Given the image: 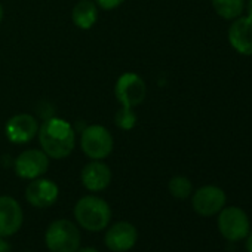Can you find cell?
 <instances>
[{
  "label": "cell",
  "instance_id": "5",
  "mask_svg": "<svg viewBox=\"0 0 252 252\" xmlns=\"http://www.w3.org/2000/svg\"><path fill=\"white\" fill-rule=\"evenodd\" d=\"M147 94L146 82L137 73H123L114 85V95L122 107L135 108L144 102Z\"/></svg>",
  "mask_w": 252,
  "mask_h": 252
},
{
  "label": "cell",
  "instance_id": "11",
  "mask_svg": "<svg viewBox=\"0 0 252 252\" xmlns=\"http://www.w3.org/2000/svg\"><path fill=\"white\" fill-rule=\"evenodd\" d=\"M138 239L137 228L128 221H119L113 224L105 233V245L113 252H126L134 248Z\"/></svg>",
  "mask_w": 252,
  "mask_h": 252
},
{
  "label": "cell",
  "instance_id": "24",
  "mask_svg": "<svg viewBox=\"0 0 252 252\" xmlns=\"http://www.w3.org/2000/svg\"><path fill=\"white\" fill-rule=\"evenodd\" d=\"M2 20H3V6L0 3V24H2Z\"/></svg>",
  "mask_w": 252,
  "mask_h": 252
},
{
  "label": "cell",
  "instance_id": "12",
  "mask_svg": "<svg viewBox=\"0 0 252 252\" xmlns=\"http://www.w3.org/2000/svg\"><path fill=\"white\" fill-rule=\"evenodd\" d=\"M21 205L11 196H0V237L15 234L23 225Z\"/></svg>",
  "mask_w": 252,
  "mask_h": 252
},
{
  "label": "cell",
  "instance_id": "8",
  "mask_svg": "<svg viewBox=\"0 0 252 252\" xmlns=\"http://www.w3.org/2000/svg\"><path fill=\"white\" fill-rule=\"evenodd\" d=\"M49 168V158L43 150L30 149L23 152L14 163L15 174L23 180H36L46 174Z\"/></svg>",
  "mask_w": 252,
  "mask_h": 252
},
{
  "label": "cell",
  "instance_id": "10",
  "mask_svg": "<svg viewBox=\"0 0 252 252\" xmlns=\"http://www.w3.org/2000/svg\"><path fill=\"white\" fill-rule=\"evenodd\" d=\"M60 194L58 186L48 180V178H36L26 189V199L27 202L39 209H45L52 206Z\"/></svg>",
  "mask_w": 252,
  "mask_h": 252
},
{
  "label": "cell",
  "instance_id": "1",
  "mask_svg": "<svg viewBox=\"0 0 252 252\" xmlns=\"http://www.w3.org/2000/svg\"><path fill=\"white\" fill-rule=\"evenodd\" d=\"M39 143L49 159L68 158L76 146V134L71 123L61 117H49L39 126Z\"/></svg>",
  "mask_w": 252,
  "mask_h": 252
},
{
  "label": "cell",
  "instance_id": "2",
  "mask_svg": "<svg viewBox=\"0 0 252 252\" xmlns=\"http://www.w3.org/2000/svg\"><path fill=\"white\" fill-rule=\"evenodd\" d=\"M76 221L88 231L104 230L111 218V209L108 203L96 196H83L79 199L74 208Z\"/></svg>",
  "mask_w": 252,
  "mask_h": 252
},
{
  "label": "cell",
  "instance_id": "15",
  "mask_svg": "<svg viewBox=\"0 0 252 252\" xmlns=\"http://www.w3.org/2000/svg\"><path fill=\"white\" fill-rule=\"evenodd\" d=\"M71 20L80 30H91L98 21V6L92 0H79L71 11Z\"/></svg>",
  "mask_w": 252,
  "mask_h": 252
},
{
  "label": "cell",
  "instance_id": "17",
  "mask_svg": "<svg viewBox=\"0 0 252 252\" xmlns=\"http://www.w3.org/2000/svg\"><path fill=\"white\" fill-rule=\"evenodd\" d=\"M168 189H169V193H171L175 199L184 200V199H187V197L191 194V191H193V184H191V181H190L187 177L177 175V177H174V178L169 181Z\"/></svg>",
  "mask_w": 252,
  "mask_h": 252
},
{
  "label": "cell",
  "instance_id": "6",
  "mask_svg": "<svg viewBox=\"0 0 252 252\" xmlns=\"http://www.w3.org/2000/svg\"><path fill=\"white\" fill-rule=\"evenodd\" d=\"M218 230L230 242L242 240L248 236L251 225L246 212L237 206L222 208L218 215Z\"/></svg>",
  "mask_w": 252,
  "mask_h": 252
},
{
  "label": "cell",
  "instance_id": "7",
  "mask_svg": "<svg viewBox=\"0 0 252 252\" xmlns=\"http://www.w3.org/2000/svg\"><path fill=\"white\" fill-rule=\"evenodd\" d=\"M37 119L29 113L15 114L5 125V135L12 144H27L37 137Z\"/></svg>",
  "mask_w": 252,
  "mask_h": 252
},
{
  "label": "cell",
  "instance_id": "20",
  "mask_svg": "<svg viewBox=\"0 0 252 252\" xmlns=\"http://www.w3.org/2000/svg\"><path fill=\"white\" fill-rule=\"evenodd\" d=\"M0 252H12L11 245L3 237H0Z\"/></svg>",
  "mask_w": 252,
  "mask_h": 252
},
{
  "label": "cell",
  "instance_id": "16",
  "mask_svg": "<svg viewBox=\"0 0 252 252\" xmlns=\"http://www.w3.org/2000/svg\"><path fill=\"white\" fill-rule=\"evenodd\" d=\"M214 11L224 20H236L243 14L245 0H212Z\"/></svg>",
  "mask_w": 252,
  "mask_h": 252
},
{
  "label": "cell",
  "instance_id": "14",
  "mask_svg": "<svg viewBox=\"0 0 252 252\" xmlns=\"http://www.w3.org/2000/svg\"><path fill=\"white\" fill-rule=\"evenodd\" d=\"M80 178H82V184L89 191H102L111 183V171L105 163L99 160H94L85 165Z\"/></svg>",
  "mask_w": 252,
  "mask_h": 252
},
{
  "label": "cell",
  "instance_id": "9",
  "mask_svg": "<svg viewBox=\"0 0 252 252\" xmlns=\"http://www.w3.org/2000/svg\"><path fill=\"white\" fill-rule=\"evenodd\" d=\"M193 209L203 217L218 214L225 205V193L217 186H203L191 197Z\"/></svg>",
  "mask_w": 252,
  "mask_h": 252
},
{
  "label": "cell",
  "instance_id": "3",
  "mask_svg": "<svg viewBox=\"0 0 252 252\" xmlns=\"http://www.w3.org/2000/svg\"><path fill=\"white\" fill-rule=\"evenodd\" d=\"M114 140L102 125H89L82 131L80 149L92 160H102L113 152Z\"/></svg>",
  "mask_w": 252,
  "mask_h": 252
},
{
  "label": "cell",
  "instance_id": "19",
  "mask_svg": "<svg viewBox=\"0 0 252 252\" xmlns=\"http://www.w3.org/2000/svg\"><path fill=\"white\" fill-rule=\"evenodd\" d=\"M125 0H95L96 6H99L104 11H113L116 8H119Z\"/></svg>",
  "mask_w": 252,
  "mask_h": 252
},
{
  "label": "cell",
  "instance_id": "23",
  "mask_svg": "<svg viewBox=\"0 0 252 252\" xmlns=\"http://www.w3.org/2000/svg\"><path fill=\"white\" fill-rule=\"evenodd\" d=\"M76 252H98V251L94 248H82V249H77Z\"/></svg>",
  "mask_w": 252,
  "mask_h": 252
},
{
  "label": "cell",
  "instance_id": "18",
  "mask_svg": "<svg viewBox=\"0 0 252 252\" xmlns=\"http://www.w3.org/2000/svg\"><path fill=\"white\" fill-rule=\"evenodd\" d=\"M137 114L134 111V108H128V107H120L116 114H114V123L119 129L122 131H131L135 128L137 125Z\"/></svg>",
  "mask_w": 252,
  "mask_h": 252
},
{
  "label": "cell",
  "instance_id": "22",
  "mask_svg": "<svg viewBox=\"0 0 252 252\" xmlns=\"http://www.w3.org/2000/svg\"><path fill=\"white\" fill-rule=\"evenodd\" d=\"M246 12H248V15H246V17L252 18V0H248V5H246Z\"/></svg>",
  "mask_w": 252,
  "mask_h": 252
},
{
  "label": "cell",
  "instance_id": "21",
  "mask_svg": "<svg viewBox=\"0 0 252 252\" xmlns=\"http://www.w3.org/2000/svg\"><path fill=\"white\" fill-rule=\"evenodd\" d=\"M246 249H248V252H252V231L251 230L246 236Z\"/></svg>",
  "mask_w": 252,
  "mask_h": 252
},
{
  "label": "cell",
  "instance_id": "4",
  "mask_svg": "<svg viewBox=\"0 0 252 252\" xmlns=\"http://www.w3.org/2000/svg\"><path fill=\"white\" fill-rule=\"evenodd\" d=\"M45 242L51 252H76L80 246V231L71 221L57 220L48 227Z\"/></svg>",
  "mask_w": 252,
  "mask_h": 252
},
{
  "label": "cell",
  "instance_id": "13",
  "mask_svg": "<svg viewBox=\"0 0 252 252\" xmlns=\"http://www.w3.org/2000/svg\"><path fill=\"white\" fill-rule=\"evenodd\" d=\"M228 42L236 52L252 55V18H236L228 29Z\"/></svg>",
  "mask_w": 252,
  "mask_h": 252
}]
</instances>
